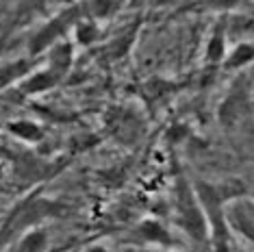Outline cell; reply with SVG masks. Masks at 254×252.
Wrapping results in <instances>:
<instances>
[{
  "label": "cell",
  "mask_w": 254,
  "mask_h": 252,
  "mask_svg": "<svg viewBox=\"0 0 254 252\" xmlns=\"http://www.w3.org/2000/svg\"><path fill=\"white\" fill-rule=\"evenodd\" d=\"M7 130L11 135L18 137V139L28 141V144H37V141H42V137H44L42 126L35 124L33 120H18V122H9Z\"/></svg>",
  "instance_id": "52a82bcc"
},
{
  "label": "cell",
  "mask_w": 254,
  "mask_h": 252,
  "mask_svg": "<svg viewBox=\"0 0 254 252\" xmlns=\"http://www.w3.org/2000/svg\"><path fill=\"white\" fill-rule=\"evenodd\" d=\"M224 55H226V39H224L222 31H215L206 44V61L209 63H219L224 61Z\"/></svg>",
  "instance_id": "30bf717a"
},
{
  "label": "cell",
  "mask_w": 254,
  "mask_h": 252,
  "mask_svg": "<svg viewBox=\"0 0 254 252\" xmlns=\"http://www.w3.org/2000/svg\"><path fill=\"white\" fill-rule=\"evenodd\" d=\"M31 67H33V63L28 59H18V61L0 65V91L4 87H9V85H13L15 81H22L24 76H28Z\"/></svg>",
  "instance_id": "8992f818"
},
{
  "label": "cell",
  "mask_w": 254,
  "mask_h": 252,
  "mask_svg": "<svg viewBox=\"0 0 254 252\" xmlns=\"http://www.w3.org/2000/svg\"><path fill=\"white\" fill-rule=\"evenodd\" d=\"M87 252H107V248H102V246H94V248H89Z\"/></svg>",
  "instance_id": "e0dca14e"
},
{
  "label": "cell",
  "mask_w": 254,
  "mask_h": 252,
  "mask_svg": "<svg viewBox=\"0 0 254 252\" xmlns=\"http://www.w3.org/2000/svg\"><path fill=\"white\" fill-rule=\"evenodd\" d=\"M98 39H100V28L94 20H80L76 24V42L80 46H91Z\"/></svg>",
  "instance_id": "8fae6325"
},
{
  "label": "cell",
  "mask_w": 254,
  "mask_h": 252,
  "mask_svg": "<svg viewBox=\"0 0 254 252\" xmlns=\"http://www.w3.org/2000/svg\"><path fill=\"white\" fill-rule=\"evenodd\" d=\"M59 81H61L59 74L55 70H50V67H46V70H39L35 74L24 76L20 81L18 89H20V94H24V96H37V94H44V91L53 89Z\"/></svg>",
  "instance_id": "5b68a950"
},
{
  "label": "cell",
  "mask_w": 254,
  "mask_h": 252,
  "mask_svg": "<svg viewBox=\"0 0 254 252\" xmlns=\"http://www.w3.org/2000/svg\"><path fill=\"white\" fill-rule=\"evenodd\" d=\"M111 7V0H91V2H87V15L89 18H105Z\"/></svg>",
  "instance_id": "9a60e30c"
},
{
  "label": "cell",
  "mask_w": 254,
  "mask_h": 252,
  "mask_svg": "<svg viewBox=\"0 0 254 252\" xmlns=\"http://www.w3.org/2000/svg\"><path fill=\"white\" fill-rule=\"evenodd\" d=\"M80 13H83L80 7H70V9L61 11L59 15H55L48 24H44L35 35H33L31 44H28V53L35 57L39 53H44V50H48L50 46H55L57 42H59V37H63L72 26L78 24Z\"/></svg>",
  "instance_id": "7a4b0ae2"
},
{
  "label": "cell",
  "mask_w": 254,
  "mask_h": 252,
  "mask_svg": "<svg viewBox=\"0 0 254 252\" xmlns=\"http://www.w3.org/2000/svg\"><path fill=\"white\" fill-rule=\"evenodd\" d=\"M139 235L146 242L157 244V246H167L172 244V235L167 233V228H163V224H159L157 220H146L141 222L139 226Z\"/></svg>",
  "instance_id": "9c48e42d"
},
{
  "label": "cell",
  "mask_w": 254,
  "mask_h": 252,
  "mask_svg": "<svg viewBox=\"0 0 254 252\" xmlns=\"http://www.w3.org/2000/svg\"><path fill=\"white\" fill-rule=\"evenodd\" d=\"M252 55H254L252 44L237 46V48L233 50V55L226 59V67H241V65H246V63L252 61Z\"/></svg>",
  "instance_id": "4fadbf2b"
},
{
  "label": "cell",
  "mask_w": 254,
  "mask_h": 252,
  "mask_svg": "<svg viewBox=\"0 0 254 252\" xmlns=\"http://www.w3.org/2000/svg\"><path fill=\"white\" fill-rule=\"evenodd\" d=\"M176 224L183 228L195 242H204L209 235V224H206L204 211H202L195 191L183 179L176 185Z\"/></svg>",
  "instance_id": "6da1fadb"
},
{
  "label": "cell",
  "mask_w": 254,
  "mask_h": 252,
  "mask_svg": "<svg viewBox=\"0 0 254 252\" xmlns=\"http://www.w3.org/2000/svg\"><path fill=\"white\" fill-rule=\"evenodd\" d=\"M46 0H22L20 4V13H28V11H35L39 7H44Z\"/></svg>",
  "instance_id": "2e32d148"
},
{
  "label": "cell",
  "mask_w": 254,
  "mask_h": 252,
  "mask_svg": "<svg viewBox=\"0 0 254 252\" xmlns=\"http://www.w3.org/2000/svg\"><path fill=\"white\" fill-rule=\"evenodd\" d=\"M132 35H135V28H132L130 33H126V35H122L120 39H115V42H111L107 46V55L111 57V59H118V57H124L126 50H128V46L132 42Z\"/></svg>",
  "instance_id": "5bb4252c"
},
{
  "label": "cell",
  "mask_w": 254,
  "mask_h": 252,
  "mask_svg": "<svg viewBox=\"0 0 254 252\" xmlns=\"http://www.w3.org/2000/svg\"><path fill=\"white\" fill-rule=\"evenodd\" d=\"M224 224L228 231L252 242L254 239V204L248 196H237L224 202Z\"/></svg>",
  "instance_id": "3957f363"
},
{
  "label": "cell",
  "mask_w": 254,
  "mask_h": 252,
  "mask_svg": "<svg viewBox=\"0 0 254 252\" xmlns=\"http://www.w3.org/2000/svg\"><path fill=\"white\" fill-rule=\"evenodd\" d=\"M46 246V235L42 231H31L18 244V252H42Z\"/></svg>",
  "instance_id": "7c38bea8"
},
{
  "label": "cell",
  "mask_w": 254,
  "mask_h": 252,
  "mask_svg": "<svg viewBox=\"0 0 254 252\" xmlns=\"http://www.w3.org/2000/svg\"><path fill=\"white\" fill-rule=\"evenodd\" d=\"M248 111H250V96H248V91L235 89V91H230L228 98L219 107V120L226 126H235L244 120Z\"/></svg>",
  "instance_id": "277c9868"
},
{
  "label": "cell",
  "mask_w": 254,
  "mask_h": 252,
  "mask_svg": "<svg viewBox=\"0 0 254 252\" xmlns=\"http://www.w3.org/2000/svg\"><path fill=\"white\" fill-rule=\"evenodd\" d=\"M48 63H50V65H48L50 70H55L63 78V74L70 70V65H72V46L65 44V42L55 44L53 50H50Z\"/></svg>",
  "instance_id": "ba28073f"
},
{
  "label": "cell",
  "mask_w": 254,
  "mask_h": 252,
  "mask_svg": "<svg viewBox=\"0 0 254 252\" xmlns=\"http://www.w3.org/2000/svg\"><path fill=\"white\" fill-rule=\"evenodd\" d=\"M159 252H163V250H159Z\"/></svg>",
  "instance_id": "ac0fdd59"
}]
</instances>
